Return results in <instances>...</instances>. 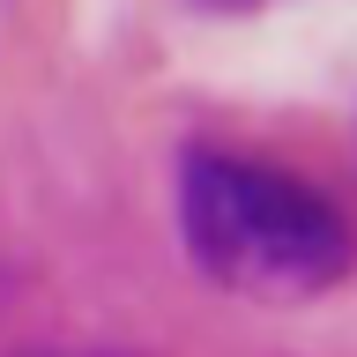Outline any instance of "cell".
<instances>
[{
	"mask_svg": "<svg viewBox=\"0 0 357 357\" xmlns=\"http://www.w3.org/2000/svg\"><path fill=\"white\" fill-rule=\"evenodd\" d=\"M178 245L231 298L298 305L357 268V231L312 178L245 149H186L178 156Z\"/></svg>",
	"mask_w": 357,
	"mask_h": 357,
	"instance_id": "1",
	"label": "cell"
},
{
	"mask_svg": "<svg viewBox=\"0 0 357 357\" xmlns=\"http://www.w3.org/2000/svg\"><path fill=\"white\" fill-rule=\"evenodd\" d=\"M223 8H238V0H223Z\"/></svg>",
	"mask_w": 357,
	"mask_h": 357,
	"instance_id": "3",
	"label": "cell"
},
{
	"mask_svg": "<svg viewBox=\"0 0 357 357\" xmlns=\"http://www.w3.org/2000/svg\"><path fill=\"white\" fill-rule=\"evenodd\" d=\"M38 357H127V350H38Z\"/></svg>",
	"mask_w": 357,
	"mask_h": 357,
	"instance_id": "2",
	"label": "cell"
}]
</instances>
